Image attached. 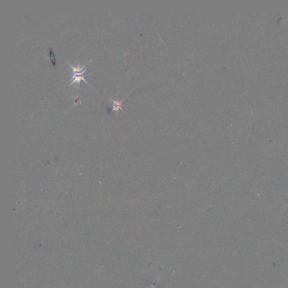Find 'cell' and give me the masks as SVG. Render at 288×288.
Here are the masks:
<instances>
[{
    "instance_id": "1",
    "label": "cell",
    "mask_w": 288,
    "mask_h": 288,
    "mask_svg": "<svg viewBox=\"0 0 288 288\" xmlns=\"http://www.w3.org/2000/svg\"><path fill=\"white\" fill-rule=\"evenodd\" d=\"M87 71V69H85L84 71H83V72H81V73H77V72H75V73H73V76L71 77V79L70 80L69 82H71V83L70 84L69 86H71V84L74 82H76L77 84H78V85H79L80 84V82L81 81V80H83L84 82H85L86 83H87V84H88L89 86H90L88 83L87 82L86 79H85L84 77H85V73L86 71Z\"/></svg>"
},
{
    "instance_id": "2",
    "label": "cell",
    "mask_w": 288,
    "mask_h": 288,
    "mask_svg": "<svg viewBox=\"0 0 288 288\" xmlns=\"http://www.w3.org/2000/svg\"><path fill=\"white\" fill-rule=\"evenodd\" d=\"M124 99H125V98H124V99H123L122 101H114V100H113V99L110 98L111 101H112L113 103H114V105H113V108L111 109V111H114L115 110V111H118L119 110L121 109V110H122L123 111H124V112L125 113V111H123L122 109V106L123 105V101L124 100Z\"/></svg>"
},
{
    "instance_id": "3",
    "label": "cell",
    "mask_w": 288,
    "mask_h": 288,
    "mask_svg": "<svg viewBox=\"0 0 288 288\" xmlns=\"http://www.w3.org/2000/svg\"><path fill=\"white\" fill-rule=\"evenodd\" d=\"M50 59L51 61L52 64L53 66L55 67L56 65V60L55 58V55L54 54V52L52 51L51 49H50Z\"/></svg>"
},
{
    "instance_id": "4",
    "label": "cell",
    "mask_w": 288,
    "mask_h": 288,
    "mask_svg": "<svg viewBox=\"0 0 288 288\" xmlns=\"http://www.w3.org/2000/svg\"><path fill=\"white\" fill-rule=\"evenodd\" d=\"M73 98H75V102L73 104V105H78L79 104L81 103V99H80L79 97L76 98L74 96H73Z\"/></svg>"
}]
</instances>
